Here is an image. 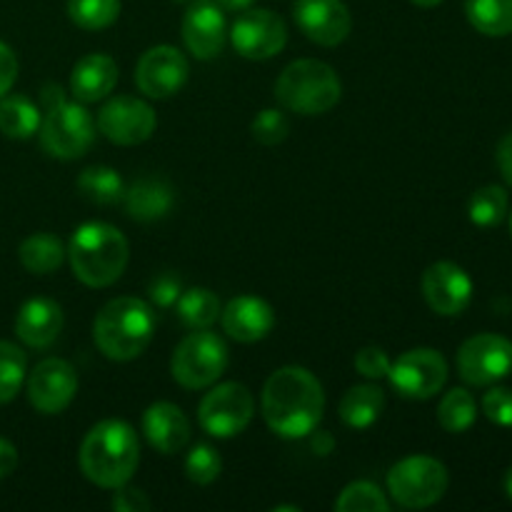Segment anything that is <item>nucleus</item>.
I'll use <instances>...</instances> for the list:
<instances>
[{
	"label": "nucleus",
	"instance_id": "nucleus-1",
	"mask_svg": "<svg viewBox=\"0 0 512 512\" xmlns=\"http://www.w3.org/2000/svg\"><path fill=\"white\" fill-rule=\"evenodd\" d=\"M263 418L280 438H308L323 420L325 393L320 380L300 365L275 370L263 388Z\"/></svg>",
	"mask_w": 512,
	"mask_h": 512
},
{
	"label": "nucleus",
	"instance_id": "nucleus-2",
	"mask_svg": "<svg viewBox=\"0 0 512 512\" xmlns=\"http://www.w3.org/2000/svg\"><path fill=\"white\" fill-rule=\"evenodd\" d=\"M140 463L135 430L123 420H103L85 435L80 445V470L93 485L115 490L128 485Z\"/></svg>",
	"mask_w": 512,
	"mask_h": 512
},
{
	"label": "nucleus",
	"instance_id": "nucleus-3",
	"mask_svg": "<svg viewBox=\"0 0 512 512\" xmlns=\"http://www.w3.org/2000/svg\"><path fill=\"white\" fill-rule=\"evenodd\" d=\"M65 255L80 283L88 288H108L125 273L130 245L113 225L85 223L73 233Z\"/></svg>",
	"mask_w": 512,
	"mask_h": 512
},
{
	"label": "nucleus",
	"instance_id": "nucleus-4",
	"mask_svg": "<svg viewBox=\"0 0 512 512\" xmlns=\"http://www.w3.org/2000/svg\"><path fill=\"white\" fill-rule=\"evenodd\" d=\"M155 333V315L138 298H115L100 308L93 323V340L100 353L115 363L135 360L150 345Z\"/></svg>",
	"mask_w": 512,
	"mask_h": 512
},
{
	"label": "nucleus",
	"instance_id": "nucleus-5",
	"mask_svg": "<svg viewBox=\"0 0 512 512\" xmlns=\"http://www.w3.org/2000/svg\"><path fill=\"white\" fill-rule=\"evenodd\" d=\"M343 85L328 63L303 58L290 63L275 80V98L298 115H323L338 105Z\"/></svg>",
	"mask_w": 512,
	"mask_h": 512
},
{
	"label": "nucleus",
	"instance_id": "nucleus-6",
	"mask_svg": "<svg viewBox=\"0 0 512 512\" xmlns=\"http://www.w3.org/2000/svg\"><path fill=\"white\" fill-rule=\"evenodd\" d=\"M228 368V345L208 328L185 335L170 360V373L188 390L210 388Z\"/></svg>",
	"mask_w": 512,
	"mask_h": 512
},
{
	"label": "nucleus",
	"instance_id": "nucleus-7",
	"mask_svg": "<svg viewBox=\"0 0 512 512\" xmlns=\"http://www.w3.org/2000/svg\"><path fill=\"white\" fill-rule=\"evenodd\" d=\"M448 468L430 455H413L395 463L388 473V493L400 508L425 510L448 490Z\"/></svg>",
	"mask_w": 512,
	"mask_h": 512
},
{
	"label": "nucleus",
	"instance_id": "nucleus-8",
	"mask_svg": "<svg viewBox=\"0 0 512 512\" xmlns=\"http://www.w3.org/2000/svg\"><path fill=\"white\" fill-rule=\"evenodd\" d=\"M38 133L45 153L60 160H75L83 158L93 145L95 120L85 110V105L63 100V103L45 110Z\"/></svg>",
	"mask_w": 512,
	"mask_h": 512
},
{
	"label": "nucleus",
	"instance_id": "nucleus-9",
	"mask_svg": "<svg viewBox=\"0 0 512 512\" xmlns=\"http://www.w3.org/2000/svg\"><path fill=\"white\" fill-rule=\"evenodd\" d=\"M255 413L253 395L243 383L215 385L198 408V420L203 430L213 438L228 440L243 433Z\"/></svg>",
	"mask_w": 512,
	"mask_h": 512
},
{
	"label": "nucleus",
	"instance_id": "nucleus-10",
	"mask_svg": "<svg viewBox=\"0 0 512 512\" xmlns=\"http://www.w3.org/2000/svg\"><path fill=\"white\" fill-rule=\"evenodd\" d=\"M388 378L403 398L428 400L448 383V363L433 348H415L390 363Z\"/></svg>",
	"mask_w": 512,
	"mask_h": 512
},
{
	"label": "nucleus",
	"instance_id": "nucleus-11",
	"mask_svg": "<svg viewBox=\"0 0 512 512\" xmlns=\"http://www.w3.org/2000/svg\"><path fill=\"white\" fill-rule=\"evenodd\" d=\"M230 43L248 60L275 58L288 43V25L273 10L248 8L235 18Z\"/></svg>",
	"mask_w": 512,
	"mask_h": 512
},
{
	"label": "nucleus",
	"instance_id": "nucleus-12",
	"mask_svg": "<svg viewBox=\"0 0 512 512\" xmlns=\"http://www.w3.org/2000/svg\"><path fill=\"white\" fill-rule=\"evenodd\" d=\"M458 373L470 385H493L512 373V343L503 335L483 333L458 350Z\"/></svg>",
	"mask_w": 512,
	"mask_h": 512
},
{
	"label": "nucleus",
	"instance_id": "nucleus-13",
	"mask_svg": "<svg viewBox=\"0 0 512 512\" xmlns=\"http://www.w3.org/2000/svg\"><path fill=\"white\" fill-rule=\"evenodd\" d=\"M100 133L115 145H140L155 133V110L135 95H118L100 108L95 120Z\"/></svg>",
	"mask_w": 512,
	"mask_h": 512
},
{
	"label": "nucleus",
	"instance_id": "nucleus-14",
	"mask_svg": "<svg viewBox=\"0 0 512 512\" xmlns=\"http://www.w3.org/2000/svg\"><path fill=\"white\" fill-rule=\"evenodd\" d=\"M188 75V58L178 48H173V45H155V48L145 50L143 58L138 60L135 83H138L140 93L148 95V98L165 100L180 93V88L188 83Z\"/></svg>",
	"mask_w": 512,
	"mask_h": 512
},
{
	"label": "nucleus",
	"instance_id": "nucleus-15",
	"mask_svg": "<svg viewBox=\"0 0 512 512\" xmlns=\"http://www.w3.org/2000/svg\"><path fill=\"white\" fill-rule=\"evenodd\" d=\"M28 400L38 413L58 415L73 403L78 393V373L60 358H48L28 375Z\"/></svg>",
	"mask_w": 512,
	"mask_h": 512
},
{
	"label": "nucleus",
	"instance_id": "nucleus-16",
	"mask_svg": "<svg viewBox=\"0 0 512 512\" xmlns=\"http://www.w3.org/2000/svg\"><path fill=\"white\" fill-rule=\"evenodd\" d=\"M423 295L430 310L445 318H455L473 300V280L460 265L440 260L423 273Z\"/></svg>",
	"mask_w": 512,
	"mask_h": 512
},
{
	"label": "nucleus",
	"instance_id": "nucleus-17",
	"mask_svg": "<svg viewBox=\"0 0 512 512\" xmlns=\"http://www.w3.org/2000/svg\"><path fill=\"white\" fill-rule=\"evenodd\" d=\"M225 38H228L225 10L215 0H190L183 15L185 48L198 60H210L223 53Z\"/></svg>",
	"mask_w": 512,
	"mask_h": 512
},
{
	"label": "nucleus",
	"instance_id": "nucleus-18",
	"mask_svg": "<svg viewBox=\"0 0 512 512\" xmlns=\"http://www.w3.org/2000/svg\"><path fill=\"white\" fill-rule=\"evenodd\" d=\"M293 15L305 38L323 48L340 45L353 28V18L343 0H298Z\"/></svg>",
	"mask_w": 512,
	"mask_h": 512
},
{
	"label": "nucleus",
	"instance_id": "nucleus-19",
	"mask_svg": "<svg viewBox=\"0 0 512 512\" xmlns=\"http://www.w3.org/2000/svg\"><path fill=\"white\" fill-rule=\"evenodd\" d=\"M223 330L238 343H258L268 338L275 325V310L255 295H238L220 310Z\"/></svg>",
	"mask_w": 512,
	"mask_h": 512
},
{
	"label": "nucleus",
	"instance_id": "nucleus-20",
	"mask_svg": "<svg viewBox=\"0 0 512 512\" xmlns=\"http://www.w3.org/2000/svg\"><path fill=\"white\" fill-rule=\"evenodd\" d=\"M63 330V308L50 298H33L18 310L15 335L28 348L45 350L58 340Z\"/></svg>",
	"mask_w": 512,
	"mask_h": 512
},
{
	"label": "nucleus",
	"instance_id": "nucleus-21",
	"mask_svg": "<svg viewBox=\"0 0 512 512\" xmlns=\"http://www.w3.org/2000/svg\"><path fill=\"white\" fill-rule=\"evenodd\" d=\"M143 433L158 453L173 455L188 445L190 420L173 403H153L143 413Z\"/></svg>",
	"mask_w": 512,
	"mask_h": 512
},
{
	"label": "nucleus",
	"instance_id": "nucleus-22",
	"mask_svg": "<svg viewBox=\"0 0 512 512\" xmlns=\"http://www.w3.org/2000/svg\"><path fill=\"white\" fill-rule=\"evenodd\" d=\"M118 83V65L110 55L90 53L75 63L70 73V93L80 103H98L108 98Z\"/></svg>",
	"mask_w": 512,
	"mask_h": 512
},
{
	"label": "nucleus",
	"instance_id": "nucleus-23",
	"mask_svg": "<svg viewBox=\"0 0 512 512\" xmlns=\"http://www.w3.org/2000/svg\"><path fill=\"white\" fill-rule=\"evenodd\" d=\"M125 210L138 223H153L173 208V188L160 178H140L125 190Z\"/></svg>",
	"mask_w": 512,
	"mask_h": 512
},
{
	"label": "nucleus",
	"instance_id": "nucleus-24",
	"mask_svg": "<svg viewBox=\"0 0 512 512\" xmlns=\"http://www.w3.org/2000/svg\"><path fill=\"white\" fill-rule=\"evenodd\" d=\"M385 408V393L378 385H355L340 400V420L353 430H368Z\"/></svg>",
	"mask_w": 512,
	"mask_h": 512
},
{
	"label": "nucleus",
	"instance_id": "nucleus-25",
	"mask_svg": "<svg viewBox=\"0 0 512 512\" xmlns=\"http://www.w3.org/2000/svg\"><path fill=\"white\" fill-rule=\"evenodd\" d=\"M40 110L25 95L0 98V133L13 140H28L40 130Z\"/></svg>",
	"mask_w": 512,
	"mask_h": 512
},
{
	"label": "nucleus",
	"instance_id": "nucleus-26",
	"mask_svg": "<svg viewBox=\"0 0 512 512\" xmlns=\"http://www.w3.org/2000/svg\"><path fill=\"white\" fill-rule=\"evenodd\" d=\"M65 253H68V250L63 248V243H60L55 235L35 233L20 243L18 258L28 273L48 275L63 265Z\"/></svg>",
	"mask_w": 512,
	"mask_h": 512
},
{
	"label": "nucleus",
	"instance_id": "nucleus-27",
	"mask_svg": "<svg viewBox=\"0 0 512 512\" xmlns=\"http://www.w3.org/2000/svg\"><path fill=\"white\" fill-rule=\"evenodd\" d=\"M465 15L478 33L490 38L512 33V0H465Z\"/></svg>",
	"mask_w": 512,
	"mask_h": 512
},
{
	"label": "nucleus",
	"instance_id": "nucleus-28",
	"mask_svg": "<svg viewBox=\"0 0 512 512\" xmlns=\"http://www.w3.org/2000/svg\"><path fill=\"white\" fill-rule=\"evenodd\" d=\"M78 190L83 193V198L98 205H113L125 195V185L118 170L105 168V165H93V168L83 170L78 178Z\"/></svg>",
	"mask_w": 512,
	"mask_h": 512
},
{
	"label": "nucleus",
	"instance_id": "nucleus-29",
	"mask_svg": "<svg viewBox=\"0 0 512 512\" xmlns=\"http://www.w3.org/2000/svg\"><path fill=\"white\" fill-rule=\"evenodd\" d=\"M178 315L188 328L203 330L210 328L220 318V300L218 295L210 293L208 288H190L180 293Z\"/></svg>",
	"mask_w": 512,
	"mask_h": 512
},
{
	"label": "nucleus",
	"instance_id": "nucleus-30",
	"mask_svg": "<svg viewBox=\"0 0 512 512\" xmlns=\"http://www.w3.org/2000/svg\"><path fill=\"white\" fill-rule=\"evenodd\" d=\"M475 418H478V405L468 390L455 388L440 400L438 420L448 433H465L468 428H473Z\"/></svg>",
	"mask_w": 512,
	"mask_h": 512
},
{
	"label": "nucleus",
	"instance_id": "nucleus-31",
	"mask_svg": "<svg viewBox=\"0 0 512 512\" xmlns=\"http://www.w3.org/2000/svg\"><path fill=\"white\" fill-rule=\"evenodd\" d=\"M468 215L480 228L500 225L508 215V193L500 185H485V188L475 190L468 203Z\"/></svg>",
	"mask_w": 512,
	"mask_h": 512
},
{
	"label": "nucleus",
	"instance_id": "nucleus-32",
	"mask_svg": "<svg viewBox=\"0 0 512 512\" xmlns=\"http://www.w3.org/2000/svg\"><path fill=\"white\" fill-rule=\"evenodd\" d=\"M28 373V358L15 343L0 340V405L10 403L20 393Z\"/></svg>",
	"mask_w": 512,
	"mask_h": 512
},
{
	"label": "nucleus",
	"instance_id": "nucleus-33",
	"mask_svg": "<svg viewBox=\"0 0 512 512\" xmlns=\"http://www.w3.org/2000/svg\"><path fill=\"white\" fill-rule=\"evenodd\" d=\"M120 15V0H68V18L83 30H103Z\"/></svg>",
	"mask_w": 512,
	"mask_h": 512
},
{
	"label": "nucleus",
	"instance_id": "nucleus-34",
	"mask_svg": "<svg viewBox=\"0 0 512 512\" xmlns=\"http://www.w3.org/2000/svg\"><path fill=\"white\" fill-rule=\"evenodd\" d=\"M335 510L338 512H388L390 500L385 498L383 490L368 480H358L350 483L348 488L340 493L335 500Z\"/></svg>",
	"mask_w": 512,
	"mask_h": 512
},
{
	"label": "nucleus",
	"instance_id": "nucleus-35",
	"mask_svg": "<svg viewBox=\"0 0 512 512\" xmlns=\"http://www.w3.org/2000/svg\"><path fill=\"white\" fill-rule=\"evenodd\" d=\"M220 470H223V460H220L218 450L210 445H195L185 458V475L195 485L215 483L220 478Z\"/></svg>",
	"mask_w": 512,
	"mask_h": 512
},
{
	"label": "nucleus",
	"instance_id": "nucleus-36",
	"mask_svg": "<svg viewBox=\"0 0 512 512\" xmlns=\"http://www.w3.org/2000/svg\"><path fill=\"white\" fill-rule=\"evenodd\" d=\"M250 133L258 140L260 145H280L290 133V123L285 118L283 110L265 108L255 115V120L250 123Z\"/></svg>",
	"mask_w": 512,
	"mask_h": 512
},
{
	"label": "nucleus",
	"instance_id": "nucleus-37",
	"mask_svg": "<svg viewBox=\"0 0 512 512\" xmlns=\"http://www.w3.org/2000/svg\"><path fill=\"white\" fill-rule=\"evenodd\" d=\"M483 410L490 423L512 428V390L510 388H493L485 393Z\"/></svg>",
	"mask_w": 512,
	"mask_h": 512
},
{
	"label": "nucleus",
	"instance_id": "nucleus-38",
	"mask_svg": "<svg viewBox=\"0 0 512 512\" xmlns=\"http://www.w3.org/2000/svg\"><path fill=\"white\" fill-rule=\"evenodd\" d=\"M355 370H358L363 378H370V380L388 378V370H390L388 353H385L383 348L368 345V348H363L358 355H355Z\"/></svg>",
	"mask_w": 512,
	"mask_h": 512
},
{
	"label": "nucleus",
	"instance_id": "nucleus-39",
	"mask_svg": "<svg viewBox=\"0 0 512 512\" xmlns=\"http://www.w3.org/2000/svg\"><path fill=\"white\" fill-rule=\"evenodd\" d=\"M148 293H150V300H153L155 305H160V308H170V305L178 303L180 293H183V285H180L178 275L163 273V275H158L153 283H150Z\"/></svg>",
	"mask_w": 512,
	"mask_h": 512
},
{
	"label": "nucleus",
	"instance_id": "nucleus-40",
	"mask_svg": "<svg viewBox=\"0 0 512 512\" xmlns=\"http://www.w3.org/2000/svg\"><path fill=\"white\" fill-rule=\"evenodd\" d=\"M113 510L145 512V510H150V500L143 490L125 488V485H120V488H115V495H113Z\"/></svg>",
	"mask_w": 512,
	"mask_h": 512
},
{
	"label": "nucleus",
	"instance_id": "nucleus-41",
	"mask_svg": "<svg viewBox=\"0 0 512 512\" xmlns=\"http://www.w3.org/2000/svg\"><path fill=\"white\" fill-rule=\"evenodd\" d=\"M15 78H18V58L10 50V45H5L0 40V98L10 93Z\"/></svg>",
	"mask_w": 512,
	"mask_h": 512
},
{
	"label": "nucleus",
	"instance_id": "nucleus-42",
	"mask_svg": "<svg viewBox=\"0 0 512 512\" xmlns=\"http://www.w3.org/2000/svg\"><path fill=\"white\" fill-rule=\"evenodd\" d=\"M15 468H18V450L10 440L0 438V480L8 478Z\"/></svg>",
	"mask_w": 512,
	"mask_h": 512
},
{
	"label": "nucleus",
	"instance_id": "nucleus-43",
	"mask_svg": "<svg viewBox=\"0 0 512 512\" xmlns=\"http://www.w3.org/2000/svg\"><path fill=\"white\" fill-rule=\"evenodd\" d=\"M498 168L503 173L505 183L512 188V133L505 135L498 145Z\"/></svg>",
	"mask_w": 512,
	"mask_h": 512
},
{
	"label": "nucleus",
	"instance_id": "nucleus-44",
	"mask_svg": "<svg viewBox=\"0 0 512 512\" xmlns=\"http://www.w3.org/2000/svg\"><path fill=\"white\" fill-rule=\"evenodd\" d=\"M313 450L318 455H330L333 453V448H335V440H333V435L330 433H318V428L313 430Z\"/></svg>",
	"mask_w": 512,
	"mask_h": 512
},
{
	"label": "nucleus",
	"instance_id": "nucleus-45",
	"mask_svg": "<svg viewBox=\"0 0 512 512\" xmlns=\"http://www.w3.org/2000/svg\"><path fill=\"white\" fill-rule=\"evenodd\" d=\"M63 100H65V90L60 88V85H45L43 88L45 110L53 108V105H58V103H63Z\"/></svg>",
	"mask_w": 512,
	"mask_h": 512
},
{
	"label": "nucleus",
	"instance_id": "nucleus-46",
	"mask_svg": "<svg viewBox=\"0 0 512 512\" xmlns=\"http://www.w3.org/2000/svg\"><path fill=\"white\" fill-rule=\"evenodd\" d=\"M215 3L223 10H230V13H243V10H248L255 0H215Z\"/></svg>",
	"mask_w": 512,
	"mask_h": 512
},
{
	"label": "nucleus",
	"instance_id": "nucleus-47",
	"mask_svg": "<svg viewBox=\"0 0 512 512\" xmlns=\"http://www.w3.org/2000/svg\"><path fill=\"white\" fill-rule=\"evenodd\" d=\"M410 3H415L418 8H435V5H440L443 0H410Z\"/></svg>",
	"mask_w": 512,
	"mask_h": 512
},
{
	"label": "nucleus",
	"instance_id": "nucleus-48",
	"mask_svg": "<svg viewBox=\"0 0 512 512\" xmlns=\"http://www.w3.org/2000/svg\"><path fill=\"white\" fill-rule=\"evenodd\" d=\"M505 493H508V498L512 500V468L505 473Z\"/></svg>",
	"mask_w": 512,
	"mask_h": 512
},
{
	"label": "nucleus",
	"instance_id": "nucleus-49",
	"mask_svg": "<svg viewBox=\"0 0 512 512\" xmlns=\"http://www.w3.org/2000/svg\"><path fill=\"white\" fill-rule=\"evenodd\" d=\"M510 230H512V213H510Z\"/></svg>",
	"mask_w": 512,
	"mask_h": 512
},
{
	"label": "nucleus",
	"instance_id": "nucleus-50",
	"mask_svg": "<svg viewBox=\"0 0 512 512\" xmlns=\"http://www.w3.org/2000/svg\"><path fill=\"white\" fill-rule=\"evenodd\" d=\"M175 3H185V0H175Z\"/></svg>",
	"mask_w": 512,
	"mask_h": 512
}]
</instances>
